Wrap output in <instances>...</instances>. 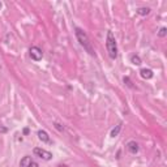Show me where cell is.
<instances>
[{"instance_id": "7c38bea8", "label": "cell", "mask_w": 167, "mask_h": 167, "mask_svg": "<svg viewBox=\"0 0 167 167\" xmlns=\"http://www.w3.org/2000/svg\"><path fill=\"white\" fill-rule=\"evenodd\" d=\"M166 34H167V29L166 27H161V30L158 31V37L163 38V37H166Z\"/></svg>"}, {"instance_id": "8fae6325", "label": "cell", "mask_w": 167, "mask_h": 167, "mask_svg": "<svg viewBox=\"0 0 167 167\" xmlns=\"http://www.w3.org/2000/svg\"><path fill=\"white\" fill-rule=\"evenodd\" d=\"M120 129H121V123L118 124L112 131H111V137H116V136H118V135H119V132H120Z\"/></svg>"}, {"instance_id": "5b68a950", "label": "cell", "mask_w": 167, "mask_h": 167, "mask_svg": "<svg viewBox=\"0 0 167 167\" xmlns=\"http://www.w3.org/2000/svg\"><path fill=\"white\" fill-rule=\"evenodd\" d=\"M127 149L129 153L136 154V153H138V150H140V146H138V144L136 141H129L127 144Z\"/></svg>"}, {"instance_id": "52a82bcc", "label": "cell", "mask_w": 167, "mask_h": 167, "mask_svg": "<svg viewBox=\"0 0 167 167\" xmlns=\"http://www.w3.org/2000/svg\"><path fill=\"white\" fill-rule=\"evenodd\" d=\"M38 138L42 141V142H50V136L46 131H38Z\"/></svg>"}, {"instance_id": "4fadbf2b", "label": "cell", "mask_w": 167, "mask_h": 167, "mask_svg": "<svg viewBox=\"0 0 167 167\" xmlns=\"http://www.w3.org/2000/svg\"><path fill=\"white\" fill-rule=\"evenodd\" d=\"M123 81L127 84V86H129V88H133V84H132V81L129 80V77H124L123 79Z\"/></svg>"}, {"instance_id": "277c9868", "label": "cell", "mask_w": 167, "mask_h": 167, "mask_svg": "<svg viewBox=\"0 0 167 167\" xmlns=\"http://www.w3.org/2000/svg\"><path fill=\"white\" fill-rule=\"evenodd\" d=\"M33 152H34V154L37 155V157L42 158L43 161H51L52 159V154L50 152H47V150L42 149V148H35Z\"/></svg>"}, {"instance_id": "30bf717a", "label": "cell", "mask_w": 167, "mask_h": 167, "mask_svg": "<svg viewBox=\"0 0 167 167\" xmlns=\"http://www.w3.org/2000/svg\"><path fill=\"white\" fill-rule=\"evenodd\" d=\"M137 13L140 14V16H148V14L150 13V9H149V8H145V7L138 8V9H137Z\"/></svg>"}, {"instance_id": "8992f818", "label": "cell", "mask_w": 167, "mask_h": 167, "mask_svg": "<svg viewBox=\"0 0 167 167\" xmlns=\"http://www.w3.org/2000/svg\"><path fill=\"white\" fill-rule=\"evenodd\" d=\"M140 75H141L142 79H145V80H150V79H152V77L154 76L153 71H152V69H148V68L141 69V71H140Z\"/></svg>"}, {"instance_id": "5bb4252c", "label": "cell", "mask_w": 167, "mask_h": 167, "mask_svg": "<svg viewBox=\"0 0 167 167\" xmlns=\"http://www.w3.org/2000/svg\"><path fill=\"white\" fill-rule=\"evenodd\" d=\"M7 132H8V128L0 125V133H7Z\"/></svg>"}, {"instance_id": "9a60e30c", "label": "cell", "mask_w": 167, "mask_h": 167, "mask_svg": "<svg viewBox=\"0 0 167 167\" xmlns=\"http://www.w3.org/2000/svg\"><path fill=\"white\" fill-rule=\"evenodd\" d=\"M55 128H56V129H59V131H63V129H64V128L60 125L59 123H55Z\"/></svg>"}, {"instance_id": "2e32d148", "label": "cell", "mask_w": 167, "mask_h": 167, "mask_svg": "<svg viewBox=\"0 0 167 167\" xmlns=\"http://www.w3.org/2000/svg\"><path fill=\"white\" fill-rule=\"evenodd\" d=\"M29 167H39V166H38V163H35V162H31V165Z\"/></svg>"}, {"instance_id": "ba28073f", "label": "cell", "mask_w": 167, "mask_h": 167, "mask_svg": "<svg viewBox=\"0 0 167 167\" xmlns=\"http://www.w3.org/2000/svg\"><path fill=\"white\" fill-rule=\"evenodd\" d=\"M31 157H29V155H25L24 158L21 159V162H20V167H29L31 165Z\"/></svg>"}, {"instance_id": "6da1fadb", "label": "cell", "mask_w": 167, "mask_h": 167, "mask_svg": "<svg viewBox=\"0 0 167 167\" xmlns=\"http://www.w3.org/2000/svg\"><path fill=\"white\" fill-rule=\"evenodd\" d=\"M75 34H76V38H77V41H79V43L81 44V47H84V50H85L89 55L96 56V51H94V48L92 46V42H90V39H89V37H88L86 33L82 29H80V27H76Z\"/></svg>"}, {"instance_id": "9c48e42d", "label": "cell", "mask_w": 167, "mask_h": 167, "mask_svg": "<svg viewBox=\"0 0 167 167\" xmlns=\"http://www.w3.org/2000/svg\"><path fill=\"white\" fill-rule=\"evenodd\" d=\"M131 63L135 64V65H140L141 64L140 56H138V55H132V56H131Z\"/></svg>"}, {"instance_id": "7a4b0ae2", "label": "cell", "mask_w": 167, "mask_h": 167, "mask_svg": "<svg viewBox=\"0 0 167 167\" xmlns=\"http://www.w3.org/2000/svg\"><path fill=\"white\" fill-rule=\"evenodd\" d=\"M106 48H107L108 56L111 59L118 58V44H116L115 35L112 34V31H107V38H106Z\"/></svg>"}, {"instance_id": "3957f363", "label": "cell", "mask_w": 167, "mask_h": 167, "mask_svg": "<svg viewBox=\"0 0 167 167\" xmlns=\"http://www.w3.org/2000/svg\"><path fill=\"white\" fill-rule=\"evenodd\" d=\"M29 55H30V58L34 60V62H39V60H42V58H43L42 50L38 46H31L30 50H29Z\"/></svg>"}, {"instance_id": "e0dca14e", "label": "cell", "mask_w": 167, "mask_h": 167, "mask_svg": "<svg viewBox=\"0 0 167 167\" xmlns=\"http://www.w3.org/2000/svg\"><path fill=\"white\" fill-rule=\"evenodd\" d=\"M2 7H3V3H2V2H0V8H2Z\"/></svg>"}]
</instances>
